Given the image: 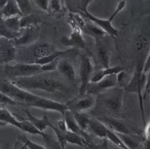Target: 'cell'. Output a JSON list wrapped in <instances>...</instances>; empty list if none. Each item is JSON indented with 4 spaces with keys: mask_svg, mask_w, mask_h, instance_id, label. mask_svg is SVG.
<instances>
[{
    "mask_svg": "<svg viewBox=\"0 0 150 149\" xmlns=\"http://www.w3.org/2000/svg\"><path fill=\"white\" fill-rule=\"evenodd\" d=\"M0 91L20 105H27L44 110L57 112L62 115H64L65 111L68 109L66 104L34 94L29 90L18 87L9 79L0 78Z\"/></svg>",
    "mask_w": 150,
    "mask_h": 149,
    "instance_id": "1",
    "label": "cell"
},
{
    "mask_svg": "<svg viewBox=\"0 0 150 149\" xmlns=\"http://www.w3.org/2000/svg\"><path fill=\"white\" fill-rule=\"evenodd\" d=\"M14 84L27 90H41L52 93H61L68 90L64 81L48 72H42L27 77L9 79Z\"/></svg>",
    "mask_w": 150,
    "mask_h": 149,
    "instance_id": "2",
    "label": "cell"
},
{
    "mask_svg": "<svg viewBox=\"0 0 150 149\" xmlns=\"http://www.w3.org/2000/svg\"><path fill=\"white\" fill-rule=\"evenodd\" d=\"M143 62L142 60H139L136 65V68L134 70V74L131 80L124 87L123 89L125 92L128 93H136L138 96L139 103V109L141 112L142 119L144 126H146V119H145V112H144V105H143V91L144 89V86L146 82V79L148 75L143 73L142 68H143Z\"/></svg>",
    "mask_w": 150,
    "mask_h": 149,
    "instance_id": "3",
    "label": "cell"
},
{
    "mask_svg": "<svg viewBox=\"0 0 150 149\" xmlns=\"http://www.w3.org/2000/svg\"><path fill=\"white\" fill-rule=\"evenodd\" d=\"M124 93L123 88L117 85L100 93L97 95L96 103L114 113L120 112L123 105Z\"/></svg>",
    "mask_w": 150,
    "mask_h": 149,
    "instance_id": "4",
    "label": "cell"
},
{
    "mask_svg": "<svg viewBox=\"0 0 150 149\" xmlns=\"http://www.w3.org/2000/svg\"><path fill=\"white\" fill-rule=\"evenodd\" d=\"M4 70L10 79L14 78L27 77L45 72L42 66L38 65L33 63H15L13 65L7 63L5 66Z\"/></svg>",
    "mask_w": 150,
    "mask_h": 149,
    "instance_id": "5",
    "label": "cell"
},
{
    "mask_svg": "<svg viewBox=\"0 0 150 149\" xmlns=\"http://www.w3.org/2000/svg\"><path fill=\"white\" fill-rule=\"evenodd\" d=\"M93 72H94V66L90 57L86 55H81L79 65L80 86L77 97L83 96L86 93L87 87L90 82V78Z\"/></svg>",
    "mask_w": 150,
    "mask_h": 149,
    "instance_id": "6",
    "label": "cell"
},
{
    "mask_svg": "<svg viewBox=\"0 0 150 149\" xmlns=\"http://www.w3.org/2000/svg\"><path fill=\"white\" fill-rule=\"evenodd\" d=\"M117 85H118V80H117V74H112V75L105 76L99 81L89 83L87 87L86 93L93 95V96L98 95L101 92L110 89V88H114Z\"/></svg>",
    "mask_w": 150,
    "mask_h": 149,
    "instance_id": "7",
    "label": "cell"
},
{
    "mask_svg": "<svg viewBox=\"0 0 150 149\" xmlns=\"http://www.w3.org/2000/svg\"><path fill=\"white\" fill-rule=\"evenodd\" d=\"M17 56L16 44L13 39L0 37V64H7L15 60Z\"/></svg>",
    "mask_w": 150,
    "mask_h": 149,
    "instance_id": "8",
    "label": "cell"
},
{
    "mask_svg": "<svg viewBox=\"0 0 150 149\" xmlns=\"http://www.w3.org/2000/svg\"><path fill=\"white\" fill-rule=\"evenodd\" d=\"M79 14L84 18L88 19L92 23H95L98 26H100L103 30H104L106 32V34L110 35L112 39H115L116 37L118 35L119 31L117 29L114 27V26L112 23V21H110L109 19H103V18H99L97 17H95L92 14H91L88 11H80L79 10Z\"/></svg>",
    "mask_w": 150,
    "mask_h": 149,
    "instance_id": "9",
    "label": "cell"
},
{
    "mask_svg": "<svg viewBox=\"0 0 150 149\" xmlns=\"http://www.w3.org/2000/svg\"><path fill=\"white\" fill-rule=\"evenodd\" d=\"M96 100L93 95L85 93L83 96L76 97L74 100L66 103L68 109L72 112H85L94 107Z\"/></svg>",
    "mask_w": 150,
    "mask_h": 149,
    "instance_id": "10",
    "label": "cell"
},
{
    "mask_svg": "<svg viewBox=\"0 0 150 149\" xmlns=\"http://www.w3.org/2000/svg\"><path fill=\"white\" fill-rule=\"evenodd\" d=\"M64 116V121H65L66 123V126H67V128L68 131L72 132V133H75L81 136V137H83L84 139H85L87 142H89L90 144H91L92 145L94 146V148L97 147L95 145L93 144L91 138L89 136L88 134L87 133L86 131L81 130L79 127V126L78 125V124L76 123V120H75L74 117L72 115V112H71L69 109H67V110L65 111Z\"/></svg>",
    "mask_w": 150,
    "mask_h": 149,
    "instance_id": "11",
    "label": "cell"
},
{
    "mask_svg": "<svg viewBox=\"0 0 150 149\" xmlns=\"http://www.w3.org/2000/svg\"><path fill=\"white\" fill-rule=\"evenodd\" d=\"M81 30H72V33L67 37L61 39L62 44L67 47H72L77 49H84L85 47V42L82 36Z\"/></svg>",
    "mask_w": 150,
    "mask_h": 149,
    "instance_id": "12",
    "label": "cell"
},
{
    "mask_svg": "<svg viewBox=\"0 0 150 149\" xmlns=\"http://www.w3.org/2000/svg\"><path fill=\"white\" fill-rule=\"evenodd\" d=\"M98 120H100L102 123L104 124L105 126L108 129L112 130L116 133H130V130L127 125L120 120L110 118V117H106V116L100 117Z\"/></svg>",
    "mask_w": 150,
    "mask_h": 149,
    "instance_id": "13",
    "label": "cell"
},
{
    "mask_svg": "<svg viewBox=\"0 0 150 149\" xmlns=\"http://www.w3.org/2000/svg\"><path fill=\"white\" fill-rule=\"evenodd\" d=\"M57 70L69 81L74 82L76 80V72L74 66L69 60L63 59L58 60Z\"/></svg>",
    "mask_w": 150,
    "mask_h": 149,
    "instance_id": "14",
    "label": "cell"
},
{
    "mask_svg": "<svg viewBox=\"0 0 150 149\" xmlns=\"http://www.w3.org/2000/svg\"><path fill=\"white\" fill-rule=\"evenodd\" d=\"M57 51L56 47L48 42H40L35 44L33 50V55L35 59L48 56Z\"/></svg>",
    "mask_w": 150,
    "mask_h": 149,
    "instance_id": "15",
    "label": "cell"
},
{
    "mask_svg": "<svg viewBox=\"0 0 150 149\" xmlns=\"http://www.w3.org/2000/svg\"><path fill=\"white\" fill-rule=\"evenodd\" d=\"M123 70H125L124 67L121 66H116L113 67L110 66L108 68H102L98 70L94 71L90 78V82H97L103 78L105 76L112 75V74H118Z\"/></svg>",
    "mask_w": 150,
    "mask_h": 149,
    "instance_id": "16",
    "label": "cell"
},
{
    "mask_svg": "<svg viewBox=\"0 0 150 149\" xmlns=\"http://www.w3.org/2000/svg\"><path fill=\"white\" fill-rule=\"evenodd\" d=\"M23 112H25V114H27V119L40 131L45 132V130L48 127H49L50 124H51V122L49 121L48 116H47L45 113H44V114H43V118H38L35 116H34L27 109H23Z\"/></svg>",
    "mask_w": 150,
    "mask_h": 149,
    "instance_id": "17",
    "label": "cell"
},
{
    "mask_svg": "<svg viewBox=\"0 0 150 149\" xmlns=\"http://www.w3.org/2000/svg\"><path fill=\"white\" fill-rule=\"evenodd\" d=\"M81 30L82 33H85L86 35L93 37L96 41H101L103 38L106 35V32L104 30H103L100 26L96 25L95 23H92V22H91V23H87L86 22L83 27L81 29Z\"/></svg>",
    "mask_w": 150,
    "mask_h": 149,
    "instance_id": "18",
    "label": "cell"
},
{
    "mask_svg": "<svg viewBox=\"0 0 150 149\" xmlns=\"http://www.w3.org/2000/svg\"><path fill=\"white\" fill-rule=\"evenodd\" d=\"M0 122L5 125L10 124L14 126L19 130L21 129V120H19V118H17L5 107L0 108Z\"/></svg>",
    "mask_w": 150,
    "mask_h": 149,
    "instance_id": "19",
    "label": "cell"
},
{
    "mask_svg": "<svg viewBox=\"0 0 150 149\" xmlns=\"http://www.w3.org/2000/svg\"><path fill=\"white\" fill-rule=\"evenodd\" d=\"M107 127L105 126L103 123H102L100 120L94 119V118H90L88 124V129L96 136L106 139V132H107Z\"/></svg>",
    "mask_w": 150,
    "mask_h": 149,
    "instance_id": "20",
    "label": "cell"
},
{
    "mask_svg": "<svg viewBox=\"0 0 150 149\" xmlns=\"http://www.w3.org/2000/svg\"><path fill=\"white\" fill-rule=\"evenodd\" d=\"M135 50L139 54L149 51V30L142 32L135 41Z\"/></svg>",
    "mask_w": 150,
    "mask_h": 149,
    "instance_id": "21",
    "label": "cell"
},
{
    "mask_svg": "<svg viewBox=\"0 0 150 149\" xmlns=\"http://www.w3.org/2000/svg\"><path fill=\"white\" fill-rule=\"evenodd\" d=\"M2 13V18H6L13 16H23L18 7V4L15 2V0H7L6 4L3 5V7L0 9Z\"/></svg>",
    "mask_w": 150,
    "mask_h": 149,
    "instance_id": "22",
    "label": "cell"
},
{
    "mask_svg": "<svg viewBox=\"0 0 150 149\" xmlns=\"http://www.w3.org/2000/svg\"><path fill=\"white\" fill-rule=\"evenodd\" d=\"M97 57L101 68H108L110 66V54L107 48L101 43L100 41H97Z\"/></svg>",
    "mask_w": 150,
    "mask_h": 149,
    "instance_id": "23",
    "label": "cell"
},
{
    "mask_svg": "<svg viewBox=\"0 0 150 149\" xmlns=\"http://www.w3.org/2000/svg\"><path fill=\"white\" fill-rule=\"evenodd\" d=\"M21 130L28 133L31 134V135H39L42 137L43 139L45 141H48L50 139V136L46 133L45 132L40 131L38 130L35 126L30 123V121L27 119V118H22L21 120Z\"/></svg>",
    "mask_w": 150,
    "mask_h": 149,
    "instance_id": "24",
    "label": "cell"
},
{
    "mask_svg": "<svg viewBox=\"0 0 150 149\" xmlns=\"http://www.w3.org/2000/svg\"><path fill=\"white\" fill-rule=\"evenodd\" d=\"M66 140H67V143L77 145L86 148H94V146L87 142L83 137L70 131L66 132Z\"/></svg>",
    "mask_w": 150,
    "mask_h": 149,
    "instance_id": "25",
    "label": "cell"
},
{
    "mask_svg": "<svg viewBox=\"0 0 150 149\" xmlns=\"http://www.w3.org/2000/svg\"><path fill=\"white\" fill-rule=\"evenodd\" d=\"M71 51H72V49H68L66 50V51H58V50H57L55 52L52 53V54L48 55V56H44V57L42 58H39V59H35L32 63H35V64H38V65L40 66L46 65V64L51 63V62H53L54 60H57V59H59L63 55L69 54Z\"/></svg>",
    "mask_w": 150,
    "mask_h": 149,
    "instance_id": "26",
    "label": "cell"
},
{
    "mask_svg": "<svg viewBox=\"0 0 150 149\" xmlns=\"http://www.w3.org/2000/svg\"><path fill=\"white\" fill-rule=\"evenodd\" d=\"M21 16L17 15L13 16V17H9V18H3L4 23L6 26L9 31H11L13 33L19 35L21 32V28L20 25V21H21Z\"/></svg>",
    "mask_w": 150,
    "mask_h": 149,
    "instance_id": "27",
    "label": "cell"
},
{
    "mask_svg": "<svg viewBox=\"0 0 150 149\" xmlns=\"http://www.w3.org/2000/svg\"><path fill=\"white\" fill-rule=\"evenodd\" d=\"M40 22V19L38 18L37 15L30 13V14H27V15L21 16V21H20V25H21V30H24V29L27 28L37 27L38 24Z\"/></svg>",
    "mask_w": 150,
    "mask_h": 149,
    "instance_id": "28",
    "label": "cell"
},
{
    "mask_svg": "<svg viewBox=\"0 0 150 149\" xmlns=\"http://www.w3.org/2000/svg\"><path fill=\"white\" fill-rule=\"evenodd\" d=\"M14 148H30V149H35V148H45V146L37 144L35 142H33L28 139L25 135H22L18 136V140L16 141L14 144Z\"/></svg>",
    "mask_w": 150,
    "mask_h": 149,
    "instance_id": "29",
    "label": "cell"
},
{
    "mask_svg": "<svg viewBox=\"0 0 150 149\" xmlns=\"http://www.w3.org/2000/svg\"><path fill=\"white\" fill-rule=\"evenodd\" d=\"M72 115L74 117L75 120H76V123L78 124L81 130L87 131L88 129V124L89 120H90V117L88 114H85L83 112H72Z\"/></svg>",
    "mask_w": 150,
    "mask_h": 149,
    "instance_id": "30",
    "label": "cell"
},
{
    "mask_svg": "<svg viewBox=\"0 0 150 149\" xmlns=\"http://www.w3.org/2000/svg\"><path fill=\"white\" fill-rule=\"evenodd\" d=\"M121 140L122 141L123 144L126 147V148L135 149L138 148L139 147V143L137 139H135L134 137L130 136L129 134L125 133H117Z\"/></svg>",
    "mask_w": 150,
    "mask_h": 149,
    "instance_id": "31",
    "label": "cell"
},
{
    "mask_svg": "<svg viewBox=\"0 0 150 149\" xmlns=\"http://www.w3.org/2000/svg\"><path fill=\"white\" fill-rule=\"evenodd\" d=\"M50 128H51L53 130V131L54 132L55 136H56L57 141H58L59 144H60V148H65L67 146V142L66 140V132L62 131L61 130L57 127V126H55L52 124V123L50 124L49 126Z\"/></svg>",
    "mask_w": 150,
    "mask_h": 149,
    "instance_id": "32",
    "label": "cell"
},
{
    "mask_svg": "<svg viewBox=\"0 0 150 149\" xmlns=\"http://www.w3.org/2000/svg\"><path fill=\"white\" fill-rule=\"evenodd\" d=\"M106 139H109L110 142H112L113 144H115L118 147L122 148H126V147L123 144V142L121 140V139L119 138L118 134L116 133H115L114 131H112V130H110V129H107Z\"/></svg>",
    "mask_w": 150,
    "mask_h": 149,
    "instance_id": "33",
    "label": "cell"
},
{
    "mask_svg": "<svg viewBox=\"0 0 150 149\" xmlns=\"http://www.w3.org/2000/svg\"><path fill=\"white\" fill-rule=\"evenodd\" d=\"M15 2L18 4L23 15H27L32 13V6L30 4V0H15Z\"/></svg>",
    "mask_w": 150,
    "mask_h": 149,
    "instance_id": "34",
    "label": "cell"
},
{
    "mask_svg": "<svg viewBox=\"0 0 150 149\" xmlns=\"http://www.w3.org/2000/svg\"><path fill=\"white\" fill-rule=\"evenodd\" d=\"M19 35L9 31L8 29L4 23L3 18H0V37H6L9 39H14Z\"/></svg>",
    "mask_w": 150,
    "mask_h": 149,
    "instance_id": "35",
    "label": "cell"
},
{
    "mask_svg": "<svg viewBox=\"0 0 150 149\" xmlns=\"http://www.w3.org/2000/svg\"><path fill=\"white\" fill-rule=\"evenodd\" d=\"M49 7L54 13H60L62 11V3L60 0H51L49 1Z\"/></svg>",
    "mask_w": 150,
    "mask_h": 149,
    "instance_id": "36",
    "label": "cell"
},
{
    "mask_svg": "<svg viewBox=\"0 0 150 149\" xmlns=\"http://www.w3.org/2000/svg\"><path fill=\"white\" fill-rule=\"evenodd\" d=\"M126 2H127V1H119V2H118V4L116 6V8H115V11H114V12L112 13V14L110 18H108V19L112 22L114 18H115V17H116V16L118 15V14H119V13H120L124 8H125Z\"/></svg>",
    "mask_w": 150,
    "mask_h": 149,
    "instance_id": "37",
    "label": "cell"
},
{
    "mask_svg": "<svg viewBox=\"0 0 150 149\" xmlns=\"http://www.w3.org/2000/svg\"><path fill=\"white\" fill-rule=\"evenodd\" d=\"M0 103L8 104V105H20L18 102L14 101L13 100H11V98H9L8 97H7L6 95L2 93L1 91H0Z\"/></svg>",
    "mask_w": 150,
    "mask_h": 149,
    "instance_id": "38",
    "label": "cell"
},
{
    "mask_svg": "<svg viewBox=\"0 0 150 149\" xmlns=\"http://www.w3.org/2000/svg\"><path fill=\"white\" fill-rule=\"evenodd\" d=\"M149 70H150V54L149 52L146 54V56L145 60L143 61L142 72H143V73L146 74V75H149Z\"/></svg>",
    "mask_w": 150,
    "mask_h": 149,
    "instance_id": "39",
    "label": "cell"
},
{
    "mask_svg": "<svg viewBox=\"0 0 150 149\" xmlns=\"http://www.w3.org/2000/svg\"><path fill=\"white\" fill-rule=\"evenodd\" d=\"M49 1L50 0H34L38 7L45 11H47L49 8Z\"/></svg>",
    "mask_w": 150,
    "mask_h": 149,
    "instance_id": "40",
    "label": "cell"
},
{
    "mask_svg": "<svg viewBox=\"0 0 150 149\" xmlns=\"http://www.w3.org/2000/svg\"><path fill=\"white\" fill-rule=\"evenodd\" d=\"M93 0H81V8L80 11H86L88 10L89 5Z\"/></svg>",
    "mask_w": 150,
    "mask_h": 149,
    "instance_id": "41",
    "label": "cell"
},
{
    "mask_svg": "<svg viewBox=\"0 0 150 149\" xmlns=\"http://www.w3.org/2000/svg\"><path fill=\"white\" fill-rule=\"evenodd\" d=\"M57 127H58L60 130H61L62 131H64V132L68 131L67 128V126H66V123L64 119L60 120V121H59L58 122H57Z\"/></svg>",
    "mask_w": 150,
    "mask_h": 149,
    "instance_id": "42",
    "label": "cell"
},
{
    "mask_svg": "<svg viewBox=\"0 0 150 149\" xmlns=\"http://www.w3.org/2000/svg\"><path fill=\"white\" fill-rule=\"evenodd\" d=\"M6 126V125L4 124L3 123H1V122H0V126Z\"/></svg>",
    "mask_w": 150,
    "mask_h": 149,
    "instance_id": "43",
    "label": "cell"
},
{
    "mask_svg": "<svg viewBox=\"0 0 150 149\" xmlns=\"http://www.w3.org/2000/svg\"><path fill=\"white\" fill-rule=\"evenodd\" d=\"M0 18H2V13H1V11H0Z\"/></svg>",
    "mask_w": 150,
    "mask_h": 149,
    "instance_id": "44",
    "label": "cell"
},
{
    "mask_svg": "<svg viewBox=\"0 0 150 149\" xmlns=\"http://www.w3.org/2000/svg\"><path fill=\"white\" fill-rule=\"evenodd\" d=\"M119 1H127V0H119Z\"/></svg>",
    "mask_w": 150,
    "mask_h": 149,
    "instance_id": "45",
    "label": "cell"
}]
</instances>
